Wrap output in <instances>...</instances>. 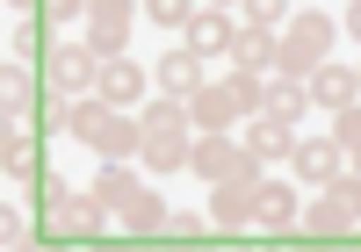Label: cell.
<instances>
[{"mask_svg": "<svg viewBox=\"0 0 361 252\" xmlns=\"http://www.w3.org/2000/svg\"><path fill=\"white\" fill-rule=\"evenodd\" d=\"M137 115H145V151H137V166L180 173V166H188V151H195V137H188V101L159 94V101H145Z\"/></svg>", "mask_w": 361, "mask_h": 252, "instance_id": "1", "label": "cell"}, {"mask_svg": "<svg viewBox=\"0 0 361 252\" xmlns=\"http://www.w3.org/2000/svg\"><path fill=\"white\" fill-rule=\"evenodd\" d=\"M102 80V51L80 37V29H51V44H44V87L51 94H66V101H80V94H94Z\"/></svg>", "mask_w": 361, "mask_h": 252, "instance_id": "2", "label": "cell"}, {"mask_svg": "<svg viewBox=\"0 0 361 252\" xmlns=\"http://www.w3.org/2000/svg\"><path fill=\"white\" fill-rule=\"evenodd\" d=\"M296 231H304V238H340V231H361V173L347 166L340 180H325L318 195L296 209Z\"/></svg>", "mask_w": 361, "mask_h": 252, "instance_id": "3", "label": "cell"}, {"mask_svg": "<svg viewBox=\"0 0 361 252\" xmlns=\"http://www.w3.org/2000/svg\"><path fill=\"white\" fill-rule=\"evenodd\" d=\"M333 37H340V22H333V15L296 8V15L282 22V58H275V73L311 80V65H325V51H333Z\"/></svg>", "mask_w": 361, "mask_h": 252, "instance_id": "4", "label": "cell"}, {"mask_svg": "<svg viewBox=\"0 0 361 252\" xmlns=\"http://www.w3.org/2000/svg\"><path fill=\"white\" fill-rule=\"evenodd\" d=\"M188 173H202L209 187H217V180H238V173H260V159L246 151V137H231V130H195Z\"/></svg>", "mask_w": 361, "mask_h": 252, "instance_id": "5", "label": "cell"}, {"mask_svg": "<svg viewBox=\"0 0 361 252\" xmlns=\"http://www.w3.org/2000/svg\"><path fill=\"white\" fill-rule=\"evenodd\" d=\"M145 8V0H87V22H80V37L94 44L102 58L116 51H130V15Z\"/></svg>", "mask_w": 361, "mask_h": 252, "instance_id": "6", "label": "cell"}, {"mask_svg": "<svg viewBox=\"0 0 361 252\" xmlns=\"http://www.w3.org/2000/svg\"><path fill=\"white\" fill-rule=\"evenodd\" d=\"M94 94H102V101H116V108H145V94H152V73H145L130 51H116V58H102Z\"/></svg>", "mask_w": 361, "mask_h": 252, "instance_id": "7", "label": "cell"}, {"mask_svg": "<svg viewBox=\"0 0 361 252\" xmlns=\"http://www.w3.org/2000/svg\"><path fill=\"white\" fill-rule=\"evenodd\" d=\"M0 166H8V180H44L37 115H8V130H0Z\"/></svg>", "mask_w": 361, "mask_h": 252, "instance_id": "8", "label": "cell"}, {"mask_svg": "<svg viewBox=\"0 0 361 252\" xmlns=\"http://www.w3.org/2000/svg\"><path fill=\"white\" fill-rule=\"evenodd\" d=\"M109 216H116V209L94 195V187H87V195L51 202V231H58V238H102V231H109Z\"/></svg>", "mask_w": 361, "mask_h": 252, "instance_id": "9", "label": "cell"}, {"mask_svg": "<svg viewBox=\"0 0 361 252\" xmlns=\"http://www.w3.org/2000/svg\"><path fill=\"white\" fill-rule=\"evenodd\" d=\"M354 101H361V73L347 65V58H325V65H311V108L340 115V108H354Z\"/></svg>", "mask_w": 361, "mask_h": 252, "instance_id": "10", "label": "cell"}, {"mask_svg": "<svg viewBox=\"0 0 361 252\" xmlns=\"http://www.w3.org/2000/svg\"><path fill=\"white\" fill-rule=\"evenodd\" d=\"M238 115H253V108L238 101V87H231V80H209L202 94H188V122H195V130H231Z\"/></svg>", "mask_w": 361, "mask_h": 252, "instance_id": "11", "label": "cell"}, {"mask_svg": "<svg viewBox=\"0 0 361 252\" xmlns=\"http://www.w3.org/2000/svg\"><path fill=\"white\" fill-rule=\"evenodd\" d=\"M231 73H275V58H282V29H253V22H238V37H231Z\"/></svg>", "mask_w": 361, "mask_h": 252, "instance_id": "12", "label": "cell"}, {"mask_svg": "<svg viewBox=\"0 0 361 252\" xmlns=\"http://www.w3.org/2000/svg\"><path fill=\"white\" fill-rule=\"evenodd\" d=\"M253 180L260 173H238V180L209 187V224H217V231H253Z\"/></svg>", "mask_w": 361, "mask_h": 252, "instance_id": "13", "label": "cell"}, {"mask_svg": "<svg viewBox=\"0 0 361 252\" xmlns=\"http://www.w3.org/2000/svg\"><path fill=\"white\" fill-rule=\"evenodd\" d=\"M296 209H304V202H296V187L289 180H253V231H296Z\"/></svg>", "mask_w": 361, "mask_h": 252, "instance_id": "14", "label": "cell"}, {"mask_svg": "<svg viewBox=\"0 0 361 252\" xmlns=\"http://www.w3.org/2000/svg\"><path fill=\"white\" fill-rule=\"evenodd\" d=\"M289 166L304 173V187H325V180H340V173H347V151H340V137H296Z\"/></svg>", "mask_w": 361, "mask_h": 252, "instance_id": "15", "label": "cell"}, {"mask_svg": "<svg viewBox=\"0 0 361 252\" xmlns=\"http://www.w3.org/2000/svg\"><path fill=\"white\" fill-rule=\"evenodd\" d=\"M246 151H253V159L260 166H275V159H289V151H296V122L289 115H246Z\"/></svg>", "mask_w": 361, "mask_h": 252, "instance_id": "16", "label": "cell"}, {"mask_svg": "<svg viewBox=\"0 0 361 252\" xmlns=\"http://www.w3.org/2000/svg\"><path fill=\"white\" fill-rule=\"evenodd\" d=\"M152 87H159V94H173V101L202 94V87H209V80H202V58H195L188 44H180V51H166L159 65H152Z\"/></svg>", "mask_w": 361, "mask_h": 252, "instance_id": "17", "label": "cell"}, {"mask_svg": "<svg viewBox=\"0 0 361 252\" xmlns=\"http://www.w3.org/2000/svg\"><path fill=\"white\" fill-rule=\"evenodd\" d=\"M231 37H238L231 8H195V15H188V51H195V58H224Z\"/></svg>", "mask_w": 361, "mask_h": 252, "instance_id": "18", "label": "cell"}, {"mask_svg": "<svg viewBox=\"0 0 361 252\" xmlns=\"http://www.w3.org/2000/svg\"><path fill=\"white\" fill-rule=\"evenodd\" d=\"M0 94H8V115H37V94H51V87L29 73L22 58H8V73H0Z\"/></svg>", "mask_w": 361, "mask_h": 252, "instance_id": "19", "label": "cell"}, {"mask_svg": "<svg viewBox=\"0 0 361 252\" xmlns=\"http://www.w3.org/2000/svg\"><path fill=\"white\" fill-rule=\"evenodd\" d=\"M267 115H289V122H304V108H311V80H289V73H275L267 80V101H260Z\"/></svg>", "mask_w": 361, "mask_h": 252, "instance_id": "20", "label": "cell"}, {"mask_svg": "<svg viewBox=\"0 0 361 252\" xmlns=\"http://www.w3.org/2000/svg\"><path fill=\"white\" fill-rule=\"evenodd\" d=\"M137 187H145V180L130 173V159H102V173H94V195H102V202H109L116 216H123V202L137 195Z\"/></svg>", "mask_w": 361, "mask_h": 252, "instance_id": "21", "label": "cell"}, {"mask_svg": "<svg viewBox=\"0 0 361 252\" xmlns=\"http://www.w3.org/2000/svg\"><path fill=\"white\" fill-rule=\"evenodd\" d=\"M123 231H166V202L152 195V187H137V195L123 202Z\"/></svg>", "mask_w": 361, "mask_h": 252, "instance_id": "22", "label": "cell"}, {"mask_svg": "<svg viewBox=\"0 0 361 252\" xmlns=\"http://www.w3.org/2000/svg\"><path fill=\"white\" fill-rule=\"evenodd\" d=\"M238 8H246L253 29H282V22L296 15V0H238Z\"/></svg>", "mask_w": 361, "mask_h": 252, "instance_id": "23", "label": "cell"}, {"mask_svg": "<svg viewBox=\"0 0 361 252\" xmlns=\"http://www.w3.org/2000/svg\"><path fill=\"white\" fill-rule=\"evenodd\" d=\"M37 15H44V29H80L87 0H37Z\"/></svg>", "mask_w": 361, "mask_h": 252, "instance_id": "24", "label": "cell"}, {"mask_svg": "<svg viewBox=\"0 0 361 252\" xmlns=\"http://www.w3.org/2000/svg\"><path fill=\"white\" fill-rule=\"evenodd\" d=\"M195 8H202V0H145V15H152L159 29H188Z\"/></svg>", "mask_w": 361, "mask_h": 252, "instance_id": "25", "label": "cell"}, {"mask_svg": "<svg viewBox=\"0 0 361 252\" xmlns=\"http://www.w3.org/2000/svg\"><path fill=\"white\" fill-rule=\"evenodd\" d=\"M333 137H340V151H347V159H354V151H361V101L333 115Z\"/></svg>", "mask_w": 361, "mask_h": 252, "instance_id": "26", "label": "cell"}, {"mask_svg": "<svg viewBox=\"0 0 361 252\" xmlns=\"http://www.w3.org/2000/svg\"><path fill=\"white\" fill-rule=\"evenodd\" d=\"M209 224V216H195V209H166V238H195Z\"/></svg>", "mask_w": 361, "mask_h": 252, "instance_id": "27", "label": "cell"}, {"mask_svg": "<svg viewBox=\"0 0 361 252\" xmlns=\"http://www.w3.org/2000/svg\"><path fill=\"white\" fill-rule=\"evenodd\" d=\"M347 37L361 44V0H354V8H347Z\"/></svg>", "mask_w": 361, "mask_h": 252, "instance_id": "28", "label": "cell"}, {"mask_svg": "<svg viewBox=\"0 0 361 252\" xmlns=\"http://www.w3.org/2000/svg\"><path fill=\"white\" fill-rule=\"evenodd\" d=\"M347 166H354V173H361V151H354V159H347Z\"/></svg>", "mask_w": 361, "mask_h": 252, "instance_id": "29", "label": "cell"}, {"mask_svg": "<svg viewBox=\"0 0 361 252\" xmlns=\"http://www.w3.org/2000/svg\"><path fill=\"white\" fill-rule=\"evenodd\" d=\"M296 8H311V0H296Z\"/></svg>", "mask_w": 361, "mask_h": 252, "instance_id": "30", "label": "cell"}, {"mask_svg": "<svg viewBox=\"0 0 361 252\" xmlns=\"http://www.w3.org/2000/svg\"><path fill=\"white\" fill-rule=\"evenodd\" d=\"M354 73H361V58H354Z\"/></svg>", "mask_w": 361, "mask_h": 252, "instance_id": "31", "label": "cell"}]
</instances>
